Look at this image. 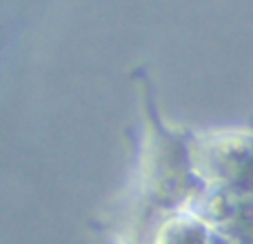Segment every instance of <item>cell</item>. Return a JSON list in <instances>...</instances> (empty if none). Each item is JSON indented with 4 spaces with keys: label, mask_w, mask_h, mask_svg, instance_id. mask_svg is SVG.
Wrapping results in <instances>:
<instances>
[{
    "label": "cell",
    "mask_w": 253,
    "mask_h": 244,
    "mask_svg": "<svg viewBox=\"0 0 253 244\" xmlns=\"http://www.w3.org/2000/svg\"><path fill=\"white\" fill-rule=\"evenodd\" d=\"M191 162L205 189L249 191V133L191 135Z\"/></svg>",
    "instance_id": "6da1fadb"
}]
</instances>
